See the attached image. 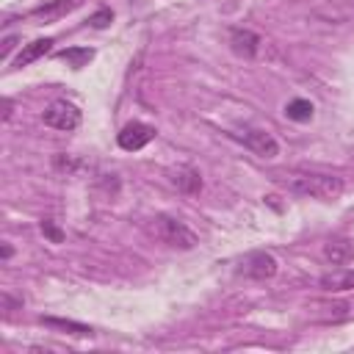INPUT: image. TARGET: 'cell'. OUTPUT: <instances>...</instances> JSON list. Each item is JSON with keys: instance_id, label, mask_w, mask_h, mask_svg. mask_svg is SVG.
Segmentation results:
<instances>
[{"instance_id": "19", "label": "cell", "mask_w": 354, "mask_h": 354, "mask_svg": "<svg viewBox=\"0 0 354 354\" xmlns=\"http://www.w3.org/2000/svg\"><path fill=\"white\" fill-rule=\"evenodd\" d=\"M14 44H17V36H8V39H6V47H3V58H6V55L14 50Z\"/></svg>"}, {"instance_id": "14", "label": "cell", "mask_w": 354, "mask_h": 354, "mask_svg": "<svg viewBox=\"0 0 354 354\" xmlns=\"http://www.w3.org/2000/svg\"><path fill=\"white\" fill-rule=\"evenodd\" d=\"M285 116L290 122H310L313 119V102L310 100H290L285 105Z\"/></svg>"}, {"instance_id": "7", "label": "cell", "mask_w": 354, "mask_h": 354, "mask_svg": "<svg viewBox=\"0 0 354 354\" xmlns=\"http://www.w3.org/2000/svg\"><path fill=\"white\" fill-rule=\"evenodd\" d=\"M260 36L254 33V30H246V28H235V30H230V47H232V53L235 55H241V58H254L257 53H260Z\"/></svg>"}, {"instance_id": "11", "label": "cell", "mask_w": 354, "mask_h": 354, "mask_svg": "<svg viewBox=\"0 0 354 354\" xmlns=\"http://www.w3.org/2000/svg\"><path fill=\"white\" fill-rule=\"evenodd\" d=\"M80 3H83V0H47V3H41V6H36V8L30 11V17L50 22V19H58V17L69 14V11L77 8Z\"/></svg>"}, {"instance_id": "16", "label": "cell", "mask_w": 354, "mask_h": 354, "mask_svg": "<svg viewBox=\"0 0 354 354\" xmlns=\"http://www.w3.org/2000/svg\"><path fill=\"white\" fill-rule=\"evenodd\" d=\"M53 166L58 169V171H66V174H75L83 163L77 160V158H72V155H64V152H58L55 158H53Z\"/></svg>"}, {"instance_id": "1", "label": "cell", "mask_w": 354, "mask_h": 354, "mask_svg": "<svg viewBox=\"0 0 354 354\" xmlns=\"http://www.w3.org/2000/svg\"><path fill=\"white\" fill-rule=\"evenodd\" d=\"M277 180L290 194L310 196V199H337L343 194V180L335 177V174H321V171H285Z\"/></svg>"}, {"instance_id": "4", "label": "cell", "mask_w": 354, "mask_h": 354, "mask_svg": "<svg viewBox=\"0 0 354 354\" xmlns=\"http://www.w3.org/2000/svg\"><path fill=\"white\" fill-rule=\"evenodd\" d=\"M41 119H44V124L69 133V130H75V127L80 124V111H77L72 102H66V100H55V102H50V105L44 108Z\"/></svg>"}, {"instance_id": "17", "label": "cell", "mask_w": 354, "mask_h": 354, "mask_svg": "<svg viewBox=\"0 0 354 354\" xmlns=\"http://www.w3.org/2000/svg\"><path fill=\"white\" fill-rule=\"evenodd\" d=\"M39 227H41L44 238H50L53 243H61V241H64V232L55 227V221H53V218H41V224H39Z\"/></svg>"}, {"instance_id": "15", "label": "cell", "mask_w": 354, "mask_h": 354, "mask_svg": "<svg viewBox=\"0 0 354 354\" xmlns=\"http://www.w3.org/2000/svg\"><path fill=\"white\" fill-rule=\"evenodd\" d=\"M174 185H177L180 191H185V194H196V191L202 188V177H199V171H194V169H180V171L174 174Z\"/></svg>"}, {"instance_id": "2", "label": "cell", "mask_w": 354, "mask_h": 354, "mask_svg": "<svg viewBox=\"0 0 354 354\" xmlns=\"http://www.w3.org/2000/svg\"><path fill=\"white\" fill-rule=\"evenodd\" d=\"M155 235H158L163 243L174 246V249H194V246L199 243L196 232H194L188 224H183L180 218L166 216V213L155 216Z\"/></svg>"}, {"instance_id": "9", "label": "cell", "mask_w": 354, "mask_h": 354, "mask_svg": "<svg viewBox=\"0 0 354 354\" xmlns=\"http://www.w3.org/2000/svg\"><path fill=\"white\" fill-rule=\"evenodd\" d=\"M324 257L332 266H346L354 260V241L351 238H329L324 243Z\"/></svg>"}, {"instance_id": "3", "label": "cell", "mask_w": 354, "mask_h": 354, "mask_svg": "<svg viewBox=\"0 0 354 354\" xmlns=\"http://www.w3.org/2000/svg\"><path fill=\"white\" fill-rule=\"evenodd\" d=\"M235 141H241L246 149H252L257 158H277V152H279V144L274 141V136L271 133H266V130H260V127H235L232 133H230Z\"/></svg>"}, {"instance_id": "12", "label": "cell", "mask_w": 354, "mask_h": 354, "mask_svg": "<svg viewBox=\"0 0 354 354\" xmlns=\"http://www.w3.org/2000/svg\"><path fill=\"white\" fill-rule=\"evenodd\" d=\"M44 326H50V329H61V332H69V335H91V326H86V324H77V321H69V318H53V315H41L39 318Z\"/></svg>"}, {"instance_id": "8", "label": "cell", "mask_w": 354, "mask_h": 354, "mask_svg": "<svg viewBox=\"0 0 354 354\" xmlns=\"http://www.w3.org/2000/svg\"><path fill=\"white\" fill-rule=\"evenodd\" d=\"M318 288L326 290V293H340V290H354V268H346V266H337L326 274H321L318 279Z\"/></svg>"}, {"instance_id": "13", "label": "cell", "mask_w": 354, "mask_h": 354, "mask_svg": "<svg viewBox=\"0 0 354 354\" xmlns=\"http://www.w3.org/2000/svg\"><path fill=\"white\" fill-rule=\"evenodd\" d=\"M58 58L66 61L72 69H80L94 58V50L91 47H66V50H58Z\"/></svg>"}, {"instance_id": "5", "label": "cell", "mask_w": 354, "mask_h": 354, "mask_svg": "<svg viewBox=\"0 0 354 354\" xmlns=\"http://www.w3.org/2000/svg\"><path fill=\"white\" fill-rule=\"evenodd\" d=\"M277 268L279 266H277L274 254H268V252H252V254H246L241 260L238 274H243L249 279H257V282H266V279H271L277 274Z\"/></svg>"}, {"instance_id": "6", "label": "cell", "mask_w": 354, "mask_h": 354, "mask_svg": "<svg viewBox=\"0 0 354 354\" xmlns=\"http://www.w3.org/2000/svg\"><path fill=\"white\" fill-rule=\"evenodd\" d=\"M152 138H155V127H152V124H144V122H130V124H124V127L119 130V136H116L119 147L127 149V152H136V149L147 147Z\"/></svg>"}, {"instance_id": "18", "label": "cell", "mask_w": 354, "mask_h": 354, "mask_svg": "<svg viewBox=\"0 0 354 354\" xmlns=\"http://www.w3.org/2000/svg\"><path fill=\"white\" fill-rule=\"evenodd\" d=\"M111 19H113V14H111L108 8H100L97 14H91V17H88V25H91V28H105Z\"/></svg>"}, {"instance_id": "10", "label": "cell", "mask_w": 354, "mask_h": 354, "mask_svg": "<svg viewBox=\"0 0 354 354\" xmlns=\"http://www.w3.org/2000/svg\"><path fill=\"white\" fill-rule=\"evenodd\" d=\"M53 44H55V39H53V36L33 39L30 44H22V50H19V53H17V58H14V66H28V64L39 61L41 55H47V53L53 50Z\"/></svg>"}]
</instances>
